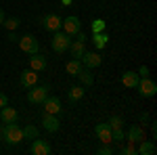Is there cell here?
Returning <instances> with one entry per match:
<instances>
[{
	"mask_svg": "<svg viewBox=\"0 0 157 155\" xmlns=\"http://www.w3.org/2000/svg\"><path fill=\"white\" fill-rule=\"evenodd\" d=\"M82 65L84 67H88V69H94V67H98L101 63H103V57H101V50H84V55H82Z\"/></svg>",
	"mask_w": 157,
	"mask_h": 155,
	"instance_id": "ba28073f",
	"label": "cell"
},
{
	"mask_svg": "<svg viewBox=\"0 0 157 155\" xmlns=\"http://www.w3.org/2000/svg\"><path fill=\"white\" fill-rule=\"evenodd\" d=\"M42 126H44L46 132L55 134V132L61 128V119L57 118V115H52V113H44V115H42Z\"/></svg>",
	"mask_w": 157,
	"mask_h": 155,
	"instance_id": "7c38bea8",
	"label": "cell"
},
{
	"mask_svg": "<svg viewBox=\"0 0 157 155\" xmlns=\"http://www.w3.org/2000/svg\"><path fill=\"white\" fill-rule=\"evenodd\" d=\"M143 138H145V130H143L138 124H132V126L128 128V143L136 145V143H140Z\"/></svg>",
	"mask_w": 157,
	"mask_h": 155,
	"instance_id": "2e32d148",
	"label": "cell"
},
{
	"mask_svg": "<svg viewBox=\"0 0 157 155\" xmlns=\"http://www.w3.org/2000/svg\"><path fill=\"white\" fill-rule=\"evenodd\" d=\"M61 29L67 34V36H75L78 32H82V23H80V19L75 17V15H69V17H65L63 19V25H61Z\"/></svg>",
	"mask_w": 157,
	"mask_h": 155,
	"instance_id": "52a82bcc",
	"label": "cell"
},
{
	"mask_svg": "<svg viewBox=\"0 0 157 155\" xmlns=\"http://www.w3.org/2000/svg\"><path fill=\"white\" fill-rule=\"evenodd\" d=\"M61 2H63V4H67V6L71 4V0H61Z\"/></svg>",
	"mask_w": 157,
	"mask_h": 155,
	"instance_id": "e575fe53",
	"label": "cell"
},
{
	"mask_svg": "<svg viewBox=\"0 0 157 155\" xmlns=\"http://www.w3.org/2000/svg\"><path fill=\"white\" fill-rule=\"evenodd\" d=\"M107 124L111 126V130H115V128H124V119H121L120 115H111Z\"/></svg>",
	"mask_w": 157,
	"mask_h": 155,
	"instance_id": "83f0119b",
	"label": "cell"
},
{
	"mask_svg": "<svg viewBox=\"0 0 157 155\" xmlns=\"http://www.w3.org/2000/svg\"><path fill=\"white\" fill-rule=\"evenodd\" d=\"M82 67H84V65H82V61H80V59H71V61H67L65 72L69 73L71 78H78V73L82 72Z\"/></svg>",
	"mask_w": 157,
	"mask_h": 155,
	"instance_id": "44dd1931",
	"label": "cell"
},
{
	"mask_svg": "<svg viewBox=\"0 0 157 155\" xmlns=\"http://www.w3.org/2000/svg\"><path fill=\"white\" fill-rule=\"evenodd\" d=\"M2 141L9 145H19L23 143V128L17 124V122H13V124H4V128H2Z\"/></svg>",
	"mask_w": 157,
	"mask_h": 155,
	"instance_id": "6da1fadb",
	"label": "cell"
},
{
	"mask_svg": "<svg viewBox=\"0 0 157 155\" xmlns=\"http://www.w3.org/2000/svg\"><path fill=\"white\" fill-rule=\"evenodd\" d=\"M94 134H97V138L101 141L103 145H111V126H109L107 122L105 124H97L94 126Z\"/></svg>",
	"mask_w": 157,
	"mask_h": 155,
	"instance_id": "9c48e42d",
	"label": "cell"
},
{
	"mask_svg": "<svg viewBox=\"0 0 157 155\" xmlns=\"http://www.w3.org/2000/svg\"><path fill=\"white\" fill-rule=\"evenodd\" d=\"M6 40H9V42H17V40H19V36H17L15 32H9V36H6Z\"/></svg>",
	"mask_w": 157,
	"mask_h": 155,
	"instance_id": "d6a6232c",
	"label": "cell"
},
{
	"mask_svg": "<svg viewBox=\"0 0 157 155\" xmlns=\"http://www.w3.org/2000/svg\"><path fill=\"white\" fill-rule=\"evenodd\" d=\"M136 88H138V95L143 99H151V96L157 95V84L151 78H140L138 84H136Z\"/></svg>",
	"mask_w": 157,
	"mask_h": 155,
	"instance_id": "5b68a950",
	"label": "cell"
},
{
	"mask_svg": "<svg viewBox=\"0 0 157 155\" xmlns=\"http://www.w3.org/2000/svg\"><path fill=\"white\" fill-rule=\"evenodd\" d=\"M44 113H52V115H59L61 111H63V107H61V99H57V96H46L44 99Z\"/></svg>",
	"mask_w": 157,
	"mask_h": 155,
	"instance_id": "8fae6325",
	"label": "cell"
},
{
	"mask_svg": "<svg viewBox=\"0 0 157 155\" xmlns=\"http://www.w3.org/2000/svg\"><path fill=\"white\" fill-rule=\"evenodd\" d=\"M0 138H2V128H0Z\"/></svg>",
	"mask_w": 157,
	"mask_h": 155,
	"instance_id": "d590c367",
	"label": "cell"
},
{
	"mask_svg": "<svg viewBox=\"0 0 157 155\" xmlns=\"http://www.w3.org/2000/svg\"><path fill=\"white\" fill-rule=\"evenodd\" d=\"M4 105H9V96L4 95V92H0V109L4 107Z\"/></svg>",
	"mask_w": 157,
	"mask_h": 155,
	"instance_id": "1f68e13d",
	"label": "cell"
},
{
	"mask_svg": "<svg viewBox=\"0 0 157 155\" xmlns=\"http://www.w3.org/2000/svg\"><path fill=\"white\" fill-rule=\"evenodd\" d=\"M138 76H140V78H149V67H147V65H140V69H138Z\"/></svg>",
	"mask_w": 157,
	"mask_h": 155,
	"instance_id": "4dcf8cb0",
	"label": "cell"
},
{
	"mask_svg": "<svg viewBox=\"0 0 157 155\" xmlns=\"http://www.w3.org/2000/svg\"><path fill=\"white\" fill-rule=\"evenodd\" d=\"M107 40H109V34H107V32H98V34H94V38H92L94 48H97V50H103V48L107 46Z\"/></svg>",
	"mask_w": 157,
	"mask_h": 155,
	"instance_id": "603a6c76",
	"label": "cell"
},
{
	"mask_svg": "<svg viewBox=\"0 0 157 155\" xmlns=\"http://www.w3.org/2000/svg\"><path fill=\"white\" fill-rule=\"evenodd\" d=\"M46 65H48V61H46L44 55H40V52L29 57V69H34V72H44Z\"/></svg>",
	"mask_w": 157,
	"mask_h": 155,
	"instance_id": "9a60e30c",
	"label": "cell"
},
{
	"mask_svg": "<svg viewBox=\"0 0 157 155\" xmlns=\"http://www.w3.org/2000/svg\"><path fill=\"white\" fill-rule=\"evenodd\" d=\"M19 84L23 86L25 90L32 88V86H36L38 84V72H34V69H23L21 76H19Z\"/></svg>",
	"mask_w": 157,
	"mask_h": 155,
	"instance_id": "30bf717a",
	"label": "cell"
},
{
	"mask_svg": "<svg viewBox=\"0 0 157 155\" xmlns=\"http://www.w3.org/2000/svg\"><path fill=\"white\" fill-rule=\"evenodd\" d=\"M111 141H113V143H121V141H126V132H124V128H115V130H111Z\"/></svg>",
	"mask_w": 157,
	"mask_h": 155,
	"instance_id": "4316f807",
	"label": "cell"
},
{
	"mask_svg": "<svg viewBox=\"0 0 157 155\" xmlns=\"http://www.w3.org/2000/svg\"><path fill=\"white\" fill-rule=\"evenodd\" d=\"M17 119H19V113H17L15 107L4 105V107L0 109V122H2V124H13V122H17Z\"/></svg>",
	"mask_w": 157,
	"mask_h": 155,
	"instance_id": "5bb4252c",
	"label": "cell"
},
{
	"mask_svg": "<svg viewBox=\"0 0 157 155\" xmlns=\"http://www.w3.org/2000/svg\"><path fill=\"white\" fill-rule=\"evenodd\" d=\"M4 17H6V15H4V11H2V6H0V25H2V21H4Z\"/></svg>",
	"mask_w": 157,
	"mask_h": 155,
	"instance_id": "836d02e7",
	"label": "cell"
},
{
	"mask_svg": "<svg viewBox=\"0 0 157 155\" xmlns=\"http://www.w3.org/2000/svg\"><path fill=\"white\" fill-rule=\"evenodd\" d=\"M50 151H52L50 145L46 143V141H42L40 136L32 141V147H29V153H32V155H48Z\"/></svg>",
	"mask_w": 157,
	"mask_h": 155,
	"instance_id": "4fadbf2b",
	"label": "cell"
},
{
	"mask_svg": "<svg viewBox=\"0 0 157 155\" xmlns=\"http://www.w3.org/2000/svg\"><path fill=\"white\" fill-rule=\"evenodd\" d=\"M97 153H98V155H111V153H113V149H111V147H109V145H103V147H101V149H98Z\"/></svg>",
	"mask_w": 157,
	"mask_h": 155,
	"instance_id": "f546056e",
	"label": "cell"
},
{
	"mask_svg": "<svg viewBox=\"0 0 157 155\" xmlns=\"http://www.w3.org/2000/svg\"><path fill=\"white\" fill-rule=\"evenodd\" d=\"M40 136V130H38L36 126H32V124H27L23 128V138H27V141H34V138H38Z\"/></svg>",
	"mask_w": 157,
	"mask_h": 155,
	"instance_id": "cb8c5ba5",
	"label": "cell"
},
{
	"mask_svg": "<svg viewBox=\"0 0 157 155\" xmlns=\"http://www.w3.org/2000/svg\"><path fill=\"white\" fill-rule=\"evenodd\" d=\"M121 155H136V147H134V143H128L126 147H121Z\"/></svg>",
	"mask_w": 157,
	"mask_h": 155,
	"instance_id": "f1b7e54d",
	"label": "cell"
},
{
	"mask_svg": "<svg viewBox=\"0 0 157 155\" xmlns=\"http://www.w3.org/2000/svg\"><path fill=\"white\" fill-rule=\"evenodd\" d=\"M136 153H138V155H155L157 153V147H155L153 141H145V138H143V141L138 143Z\"/></svg>",
	"mask_w": 157,
	"mask_h": 155,
	"instance_id": "ac0fdd59",
	"label": "cell"
},
{
	"mask_svg": "<svg viewBox=\"0 0 157 155\" xmlns=\"http://www.w3.org/2000/svg\"><path fill=\"white\" fill-rule=\"evenodd\" d=\"M78 80H80V84L84 88H88V86L94 84V73H92V69H88V67H82V72L78 73Z\"/></svg>",
	"mask_w": 157,
	"mask_h": 155,
	"instance_id": "d6986e66",
	"label": "cell"
},
{
	"mask_svg": "<svg viewBox=\"0 0 157 155\" xmlns=\"http://www.w3.org/2000/svg\"><path fill=\"white\" fill-rule=\"evenodd\" d=\"M61 25H63V19H61L57 13H48V15H44L42 17V27L50 32V34H55V32H59Z\"/></svg>",
	"mask_w": 157,
	"mask_h": 155,
	"instance_id": "8992f818",
	"label": "cell"
},
{
	"mask_svg": "<svg viewBox=\"0 0 157 155\" xmlns=\"http://www.w3.org/2000/svg\"><path fill=\"white\" fill-rule=\"evenodd\" d=\"M48 90H50L48 84H36V86L27 88V101L32 105H42L44 99L48 96Z\"/></svg>",
	"mask_w": 157,
	"mask_h": 155,
	"instance_id": "7a4b0ae2",
	"label": "cell"
},
{
	"mask_svg": "<svg viewBox=\"0 0 157 155\" xmlns=\"http://www.w3.org/2000/svg\"><path fill=\"white\" fill-rule=\"evenodd\" d=\"M105 27H107V23H105L103 19H92V23H90V29H92V34L105 32Z\"/></svg>",
	"mask_w": 157,
	"mask_h": 155,
	"instance_id": "484cf974",
	"label": "cell"
},
{
	"mask_svg": "<svg viewBox=\"0 0 157 155\" xmlns=\"http://www.w3.org/2000/svg\"><path fill=\"white\" fill-rule=\"evenodd\" d=\"M69 52H71L73 59H82V55H84L86 50V42H80V40H71V44H69V48H67Z\"/></svg>",
	"mask_w": 157,
	"mask_h": 155,
	"instance_id": "ffe728a7",
	"label": "cell"
},
{
	"mask_svg": "<svg viewBox=\"0 0 157 155\" xmlns=\"http://www.w3.org/2000/svg\"><path fill=\"white\" fill-rule=\"evenodd\" d=\"M69 44H71V36H67L65 32H55L52 34V40H50V48L57 52V55H63L67 48H69Z\"/></svg>",
	"mask_w": 157,
	"mask_h": 155,
	"instance_id": "3957f363",
	"label": "cell"
},
{
	"mask_svg": "<svg viewBox=\"0 0 157 155\" xmlns=\"http://www.w3.org/2000/svg\"><path fill=\"white\" fill-rule=\"evenodd\" d=\"M86 88L84 86H71L69 88V92H67V99H69V103H75V101H80L82 96H84Z\"/></svg>",
	"mask_w": 157,
	"mask_h": 155,
	"instance_id": "7402d4cb",
	"label": "cell"
},
{
	"mask_svg": "<svg viewBox=\"0 0 157 155\" xmlns=\"http://www.w3.org/2000/svg\"><path fill=\"white\" fill-rule=\"evenodd\" d=\"M17 44H19V48H21L23 52H27V55H36V52H40V42H38L36 36H32V34L21 36L19 40H17Z\"/></svg>",
	"mask_w": 157,
	"mask_h": 155,
	"instance_id": "277c9868",
	"label": "cell"
},
{
	"mask_svg": "<svg viewBox=\"0 0 157 155\" xmlns=\"http://www.w3.org/2000/svg\"><path fill=\"white\" fill-rule=\"evenodd\" d=\"M138 80H140V76H138L136 72H132V69H128V72L121 73V84H124L126 88H136Z\"/></svg>",
	"mask_w": 157,
	"mask_h": 155,
	"instance_id": "e0dca14e",
	"label": "cell"
},
{
	"mask_svg": "<svg viewBox=\"0 0 157 155\" xmlns=\"http://www.w3.org/2000/svg\"><path fill=\"white\" fill-rule=\"evenodd\" d=\"M2 25L9 29V32H15L19 25H21V21H19V17H4V21H2Z\"/></svg>",
	"mask_w": 157,
	"mask_h": 155,
	"instance_id": "d4e9b609",
	"label": "cell"
}]
</instances>
